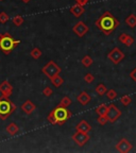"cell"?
Masks as SVG:
<instances>
[{"label":"cell","mask_w":136,"mask_h":153,"mask_svg":"<svg viewBox=\"0 0 136 153\" xmlns=\"http://www.w3.org/2000/svg\"><path fill=\"white\" fill-rule=\"evenodd\" d=\"M96 27L105 35H111L119 27L120 22L114 15L109 11H105L95 22Z\"/></svg>","instance_id":"6da1fadb"},{"label":"cell","mask_w":136,"mask_h":153,"mask_svg":"<svg viewBox=\"0 0 136 153\" xmlns=\"http://www.w3.org/2000/svg\"><path fill=\"white\" fill-rule=\"evenodd\" d=\"M72 116V113L67 108H64L62 105H57L56 108H53L49 115H48L47 120L51 124H57V126H63L68 119H70Z\"/></svg>","instance_id":"7a4b0ae2"},{"label":"cell","mask_w":136,"mask_h":153,"mask_svg":"<svg viewBox=\"0 0 136 153\" xmlns=\"http://www.w3.org/2000/svg\"><path fill=\"white\" fill-rule=\"evenodd\" d=\"M20 44V41L14 39L10 33L0 34V49L4 54H10Z\"/></svg>","instance_id":"3957f363"},{"label":"cell","mask_w":136,"mask_h":153,"mask_svg":"<svg viewBox=\"0 0 136 153\" xmlns=\"http://www.w3.org/2000/svg\"><path fill=\"white\" fill-rule=\"evenodd\" d=\"M16 111V105L5 97H0V118L5 120Z\"/></svg>","instance_id":"277c9868"},{"label":"cell","mask_w":136,"mask_h":153,"mask_svg":"<svg viewBox=\"0 0 136 153\" xmlns=\"http://www.w3.org/2000/svg\"><path fill=\"white\" fill-rule=\"evenodd\" d=\"M61 71H62L61 67L57 66L54 61H49V62L43 67V69H42V72H43L44 74H46L48 78H52V76H56V74H60Z\"/></svg>","instance_id":"5b68a950"},{"label":"cell","mask_w":136,"mask_h":153,"mask_svg":"<svg viewBox=\"0 0 136 153\" xmlns=\"http://www.w3.org/2000/svg\"><path fill=\"white\" fill-rule=\"evenodd\" d=\"M108 59L113 63V64L117 65L124 59V53L122 52L118 47H115V48H113L110 52H109Z\"/></svg>","instance_id":"8992f818"},{"label":"cell","mask_w":136,"mask_h":153,"mask_svg":"<svg viewBox=\"0 0 136 153\" xmlns=\"http://www.w3.org/2000/svg\"><path fill=\"white\" fill-rule=\"evenodd\" d=\"M121 114H122L121 111H120L115 104L109 105L108 112H106V117H108V119H109V122H111V123L116 122L119 119Z\"/></svg>","instance_id":"52a82bcc"},{"label":"cell","mask_w":136,"mask_h":153,"mask_svg":"<svg viewBox=\"0 0 136 153\" xmlns=\"http://www.w3.org/2000/svg\"><path fill=\"white\" fill-rule=\"evenodd\" d=\"M91 139V136L87 132H82V131H77L76 133L72 135V140L80 147H83L87 141Z\"/></svg>","instance_id":"ba28073f"},{"label":"cell","mask_w":136,"mask_h":153,"mask_svg":"<svg viewBox=\"0 0 136 153\" xmlns=\"http://www.w3.org/2000/svg\"><path fill=\"white\" fill-rule=\"evenodd\" d=\"M88 31H89L88 26L86 24H84L83 22H77V24L72 27V32H74L77 36H79V37H83Z\"/></svg>","instance_id":"9c48e42d"},{"label":"cell","mask_w":136,"mask_h":153,"mask_svg":"<svg viewBox=\"0 0 136 153\" xmlns=\"http://www.w3.org/2000/svg\"><path fill=\"white\" fill-rule=\"evenodd\" d=\"M132 148H133L132 143L126 138H122L121 140L116 145V150L119 151V152H121V153L130 152V151L132 150Z\"/></svg>","instance_id":"30bf717a"},{"label":"cell","mask_w":136,"mask_h":153,"mask_svg":"<svg viewBox=\"0 0 136 153\" xmlns=\"http://www.w3.org/2000/svg\"><path fill=\"white\" fill-rule=\"evenodd\" d=\"M0 93L2 94L1 97L9 98L13 93V86L11 85L7 81H3L2 83L0 84Z\"/></svg>","instance_id":"8fae6325"},{"label":"cell","mask_w":136,"mask_h":153,"mask_svg":"<svg viewBox=\"0 0 136 153\" xmlns=\"http://www.w3.org/2000/svg\"><path fill=\"white\" fill-rule=\"evenodd\" d=\"M35 108H36V105L34 104V103L32 102L31 100H27V101H25V102L22 103V112L26 113L27 115L32 114V113H33L34 111H35Z\"/></svg>","instance_id":"7c38bea8"},{"label":"cell","mask_w":136,"mask_h":153,"mask_svg":"<svg viewBox=\"0 0 136 153\" xmlns=\"http://www.w3.org/2000/svg\"><path fill=\"white\" fill-rule=\"evenodd\" d=\"M69 12L71 13L74 16L80 17L84 12H85V10H84V5L79 4V3H76V4L72 5V7L69 9Z\"/></svg>","instance_id":"4fadbf2b"},{"label":"cell","mask_w":136,"mask_h":153,"mask_svg":"<svg viewBox=\"0 0 136 153\" xmlns=\"http://www.w3.org/2000/svg\"><path fill=\"white\" fill-rule=\"evenodd\" d=\"M77 100H78V102H79L80 104L86 105L91 102V97L88 95V94L86 93V91H81V93L78 95V97H77Z\"/></svg>","instance_id":"5bb4252c"},{"label":"cell","mask_w":136,"mask_h":153,"mask_svg":"<svg viewBox=\"0 0 136 153\" xmlns=\"http://www.w3.org/2000/svg\"><path fill=\"white\" fill-rule=\"evenodd\" d=\"M119 42L123 44V45H126L127 47H131L134 44V38L131 35H129V34L121 33L119 35Z\"/></svg>","instance_id":"9a60e30c"},{"label":"cell","mask_w":136,"mask_h":153,"mask_svg":"<svg viewBox=\"0 0 136 153\" xmlns=\"http://www.w3.org/2000/svg\"><path fill=\"white\" fill-rule=\"evenodd\" d=\"M76 130L77 131H82V132H87V133H89V132L91 131V124H89L87 121H85V120H81L79 123L77 124Z\"/></svg>","instance_id":"2e32d148"},{"label":"cell","mask_w":136,"mask_h":153,"mask_svg":"<svg viewBox=\"0 0 136 153\" xmlns=\"http://www.w3.org/2000/svg\"><path fill=\"white\" fill-rule=\"evenodd\" d=\"M5 131H7V133L10 134L11 136H14V135H16V134L19 132V127L16 123L12 122V123H10L9 126H7V129H5Z\"/></svg>","instance_id":"e0dca14e"},{"label":"cell","mask_w":136,"mask_h":153,"mask_svg":"<svg viewBox=\"0 0 136 153\" xmlns=\"http://www.w3.org/2000/svg\"><path fill=\"white\" fill-rule=\"evenodd\" d=\"M50 80H51V83H52L53 86H55V87H60V86H62L63 83H64V79H63L60 74H56V76H52V78H50Z\"/></svg>","instance_id":"ac0fdd59"},{"label":"cell","mask_w":136,"mask_h":153,"mask_svg":"<svg viewBox=\"0 0 136 153\" xmlns=\"http://www.w3.org/2000/svg\"><path fill=\"white\" fill-rule=\"evenodd\" d=\"M126 24L130 28H135L136 27V14H130L126 18Z\"/></svg>","instance_id":"d6986e66"},{"label":"cell","mask_w":136,"mask_h":153,"mask_svg":"<svg viewBox=\"0 0 136 153\" xmlns=\"http://www.w3.org/2000/svg\"><path fill=\"white\" fill-rule=\"evenodd\" d=\"M106 91H108V88H106V86L104 85V84L100 83L98 84V85L96 86V93L98 94L99 96H103L106 94Z\"/></svg>","instance_id":"ffe728a7"},{"label":"cell","mask_w":136,"mask_h":153,"mask_svg":"<svg viewBox=\"0 0 136 153\" xmlns=\"http://www.w3.org/2000/svg\"><path fill=\"white\" fill-rule=\"evenodd\" d=\"M108 108H109V106L106 104H101V105H99V106H97L95 111L98 115H106Z\"/></svg>","instance_id":"44dd1931"},{"label":"cell","mask_w":136,"mask_h":153,"mask_svg":"<svg viewBox=\"0 0 136 153\" xmlns=\"http://www.w3.org/2000/svg\"><path fill=\"white\" fill-rule=\"evenodd\" d=\"M42 53L43 52L41 51L39 48H33V49L31 50V52H30V55L33 57L34 60H38V59L42 56Z\"/></svg>","instance_id":"7402d4cb"},{"label":"cell","mask_w":136,"mask_h":153,"mask_svg":"<svg viewBox=\"0 0 136 153\" xmlns=\"http://www.w3.org/2000/svg\"><path fill=\"white\" fill-rule=\"evenodd\" d=\"M82 65H83L84 67H89L91 66V64H93V59H91L89 55H85V56H83V59H82Z\"/></svg>","instance_id":"603a6c76"},{"label":"cell","mask_w":136,"mask_h":153,"mask_svg":"<svg viewBox=\"0 0 136 153\" xmlns=\"http://www.w3.org/2000/svg\"><path fill=\"white\" fill-rule=\"evenodd\" d=\"M106 97H108L109 100H114V99L117 98V91H115V89H108V91H106Z\"/></svg>","instance_id":"cb8c5ba5"},{"label":"cell","mask_w":136,"mask_h":153,"mask_svg":"<svg viewBox=\"0 0 136 153\" xmlns=\"http://www.w3.org/2000/svg\"><path fill=\"white\" fill-rule=\"evenodd\" d=\"M71 103H72L71 99H70L69 97L65 96V97H63V98H62V100H61L60 105H62V106H64V108H68Z\"/></svg>","instance_id":"d4e9b609"},{"label":"cell","mask_w":136,"mask_h":153,"mask_svg":"<svg viewBox=\"0 0 136 153\" xmlns=\"http://www.w3.org/2000/svg\"><path fill=\"white\" fill-rule=\"evenodd\" d=\"M120 102H121L124 106H128V105H130L132 103V98L128 95L122 96L121 98H120Z\"/></svg>","instance_id":"484cf974"},{"label":"cell","mask_w":136,"mask_h":153,"mask_svg":"<svg viewBox=\"0 0 136 153\" xmlns=\"http://www.w3.org/2000/svg\"><path fill=\"white\" fill-rule=\"evenodd\" d=\"M13 24L17 27L22 26V25L24 24V17L20 16V15H17V16L13 17Z\"/></svg>","instance_id":"4316f807"},{"label":"cell","mask_w":136,"mask_h":153,"mask_svg":"<svg viewBox=\"0 0 136 153\" xmlns=\"http://www.w3.org/2000/svg\"><path fill=\"white\" fill-rule=\"evenodd\" d=\"M97 122H98L100 126H105V124L109 122V119L106 117V115H99V117L97 118Z\"/></svg>","instance_id":"83f0119b"},{"label":"cell","mask_w":136,"mask_h":153,"mask_svg":"<svg viewBox=\"0 0 136 153\" xmlns=\"http://www.w3.org/2000/svg\"><path fill=\"white\" fill-rule=\"evenodd\" d=\"M84 81L86 82V83H88V84H91V83H93L94 81H95V76H94V74H86L85 76H84Z\"/></svg>","instance_id":"f1b7e54d"},{"label":"cell","mask_w":136,"mask_h":153,"mask_svg":"<svg viewBox=\"0 0 136 153\" xmlns=\"http://www.w3.org/2000/svg\"><path fill=\"white\" fill-rule=\"evenodd\" d=\"M9 19H10V17L7 13H4V12L0 13V22H1V24H5L7 22H9Z\"/></svg>","instance_id":"f546056e"},{"label":"cell","mask_w":136,"mask_h":153,"mask_svg":"<svg viewBox=\"0 0 136 153\" xmlns=\"http://www.w3.org/2000/svg\"><path fill=\"white\" fill-rule=\"evenodd\" d=\"M52 94H53V91L51 89V87H49V86H47V87H45V88L43 89V95L46 96V97H50Z\"/></svg>","instance_id":"4dcf8cb0"},{"label":"cell","mask_w":136,"mask_h":153,"mask_svg":"<svg viewBox=\"0 0 136 153\" xmlns=\"http://www.w3.org/2000/svg\"><path fill=\"white\" fill-rule=\"evenodd\" d=\"M130 78H131V79L136 83V67L135 68H133V70L130 72Z\"/></svg>","instance_id":"1f68e13d"},{"label":"cell","mask_w":136,"mask_h":153,"mask_svg":"<svg viewBox=\"0 0 136 153\" xmlns=\"http://www.w3.org/2000/svg\"><path fill=\"white\" fill-rule=\"evenodd\" d=\"M77 3H79V4H82V5H85L86 3L88 2L89 0H76Z\"/></svg>","instance_id":"d6a6232c"},{"label":"cell","mask_w":136,"mask_h":153,"mask_svg":"<svg viewBox=\"0 0 136 153\" xmlns=\"http://www.w3.org/2000/svg\"><path fill=\"white\" fill-rule=\"evenodd\" d=\"M22 2H25V3H28L29 1H31V0H22Z\"/></svg>","instance_id":"836d02e7"},{"label":"cell","mask_w":136,"mask_h":153,"mask_svg":"<svg viewBox=\"0 0 136 153\" xmlns=\"http://www.w3.org/2000/svg\"><path fill=\"white\" fill-rule=\"evenodd\" d=\"M0 1H2V0H0Z\"/></svg>","instance_id":"e575fe53"}]
</instances>
